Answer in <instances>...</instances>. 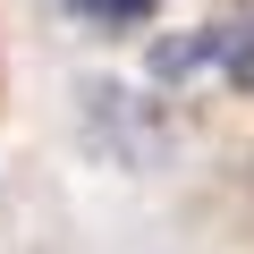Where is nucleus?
Here are the masks:
<instances>
[{"label": "nucleus", "mask_w": 254, "mask_h": 254, "mask_svg": "<svg viewBox=\"0 0 254 254\" xmlns=\"http://www.w3.org/2000/svg\"><path fill=\"white\" fill-rule=\"evenodd\" d=\"M68 9H76V17H93V26H136L153 0H68Z\"/></svg>", "instance_id": "nucleus-1"}]
</instances>
